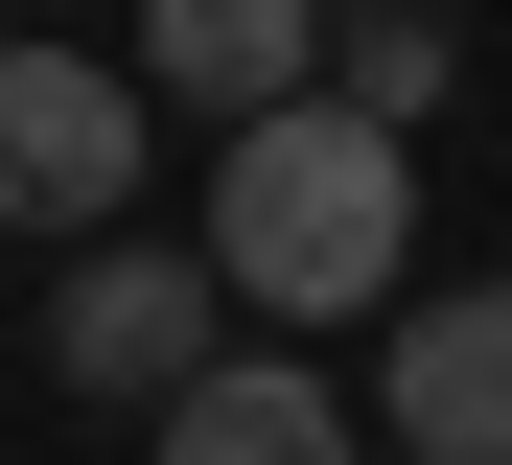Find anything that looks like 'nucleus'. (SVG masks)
Here are the masks:
<instances>
[{"instance_id":"obj_1","label":"nucleus","mask_w":512,"mask_h":465,"mask_svg":"<svg viewBox=\"0 0 512 465\" xmlns=\"http://www.w3.org/2000/svg\"><path fill=\"white\" fill-rule=\"evenodd\" d=\"M210 256L256 326H373L396 256H419V140L373 93H280V117L210 140Z\"/></svg>"},{"instance_id":"obj_2","label":"nucleus","mask_w":512,"mask_h":465,"mask_svg":"<svg viewBox=\"0 0 512 465\" xmlns=\"http://www.w3.org/2000/svg\"><path fill=\"white\" fill-rule=\"evenodd\" d=\"M210 326H233V256H210V233H70V279H47V372L117 396V419L187 396Z\"/></svg>"},{"instance_id":"obj_3","label":"nucleus","mask_w":512,"mask_h":465,"mask_svg":"<svg viewBox=\"0 0 512 465\" xmlns=\"http://www.w3.org/2000/svg\"><path fill=\"white\" fill-rule=\"evenodd\" d=\"M140 210V70L0 47V233H117Z\"/></svg>"},{"instance_id":"obj_4","label":"nucleus","mask_w":512,"mask_h":465,"mask_svg":"<svg viewBox=\"0 0 512 465\" xmlns=\"http://www.w3.org/2000/svg\"><path fill=\"white\" fill-rule=\"evenodd\" d=\"M373 419H396V465H512V279H466V303L396 326Z\"/></svg>"},{"instance_id":"obj_5","label":"nucleus","mask_w":512,"mask_h":465,"mask_svg":"<svg viewBox=\"0 0 512 465\" xmlns=\"http://www.w3.org/2000/svg\"><path fill=\"white\" fill-rule=\"evenodd\" d=\"M163 465H350V396H326L303 349H210L187 396H163Z\"/></svg>"},{"instance_id":"obj_6","label":"nucleus","mask_w":512,"mask_h":465,"mask_svg":"<svg viewBox=\"0 0 512 465\" xmlns=\"http://www.w3.org/2000/svg\"><path fill=\"white\" fill-rule=\"evenodd\" d=\"M326 47V0H140V70L187 93V117H280Z\"/></svg>"},{"instance_id":"obj_7","label":"nucleus","mask_w":512,"mask_h":465,"mask_svg":"<svg viewBox=\"0 0 512 465\" xmlns=\"http://www.w3.org/2000/svg\"><path fill=\"white\" fill-rule=\"evenodd\" d=\"M350 93H373V117H419V93H443V24H419V0H373V24H350Z\"/></svg>"},{"instance_id":"obj_8","label":"nucleus","mask_w":512,"mask_h":465,"mask_svg":"<svg viewBox=\"0 0 512 465\" xmlns=\"http://www.w3.org/2000/svg\"><path fill=\"white\" fill-rule=\"evenodd\" d=\"M0 47H24V24H0Z\"/></svg>"}]
</instances>
